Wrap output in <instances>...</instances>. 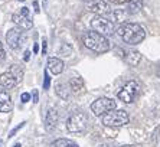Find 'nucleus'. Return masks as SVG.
Masks as SVG:
<instances>
[{
    "instance_id": "obj_23",
    "label": "nucleus",
    "mask_w": 160,
    "mask_h": 147,
    "mask_svg": "<svg viewBox=\"0 0 160 147\" xmlns=\"http://www.w3.org/2000/svg\"><path fill=\"white\" fill-rule=\"evenodd\" d=\"M25 124H26V123H20V124H19V125H18V127H15V129L12 130V131H10V133H9V139H12V137L15 136L16 133H18V131H19V130L22 129V127H23V125H25Z\"/></svg>"
},
{
    "instance_id": "obj_10",
    "label": "nucleus",
    "mask_w": 160,
    "mask_h": 147,
    "mask_svg": "<svg viewBox=\"0 0 160 147\" xmlns=\"http://www.w3.org/2000/svg\"><path fill=\"white\" fill-rule=\"evenodd\" d=\"M6 42L12 49H18L22 42V32L19 28H13L6 33Z\"/></svg>"
},
{
    "instance_id": "obj_26",
    "label": "nucleus",
    "mask_w": 160,
    "mask_h": 147,
    "mask_svg": "<svg viewBox=\"0 0 160 147\" xmlns=\"http://www.w3.org/2000/svg\"><path fill=\"white\" fill-rule=\"evenodd\" d=\"M110 2L116 4H124V3H130L131 0H110Z\"/></svg>"
},
{
    "instance_id": "obj_32",
    "label": "nucleus",
    "mask_w": 160,
    "mask_h": 147,
    "mask_svg": "<svg viewBox=\"0 0 160 147\" xmlns=\"http://www.w3.org/2000/svg\"><path fill=\"white\" fill-rule=\"evenodd\" d=\"M121 147H137V146H133V144H131V146H121Z\"/></svg>"
},
{
    "instance_id": "obj_15",
    "label": "nucleus",
    "mask_w": 160,
    "mask_h": 147,
    "mask_svg": "<svg viewBox=\"0 0 160 147\" xmlns=\"http://www.w3.org/2000/svg\"><path fill=\"white\" fill-rule=\"evenodd\" d=\"M124 59H126V62L130 66H137L140 63V61H142V53L138 51H136V49H131V51H128L126 53Z\"/></svg>"
},
{
    "instance_id": "obj_33",
    "label": "nucleus",
    "mask_w": 160,
    "mask_h": 147,
    "mask_svg": "<svg viewBox=\"0 0 160 147\" xmlns=\"http://www.w3.org/2000/svg\"><path fill=\"white\" fill-rule=\"evenodd\" d=\"M13 147H20V144L18 143V144H15V146H13Z\"/></svg>"
},
{
    "instance_id": "obj_19",
    "label": "nucleus",
    "mask_w": 160,
    "mask_h": 147,
    "mask_svg": "<svg viewBox=\"0 0 160 147\" xmlns=\"http://www.w3.org/2000/svg\"><path fill=\"white\" fill-rule=\"evenodd\" d=\"M143 8V2L142 0H131L130 3H128V13H137L140 9Z\"/></svg>"
},
{
    "instance_id": "obj_1",
    "label": "nucleus",
    "mask_w": 160,
    "mask_h": 147,
    "mask_svg": "<svg viewBox=\"0 0 160 147\" xmlns=\"http://www.w3.org/2000/svg\"><path fill=\"white\" fill-rule=\"evenodd\" d=\"M118 35L128 45H138L144 41L146 30L138 23H123L118 28Z\"/></svg>"
},
{
    "instance_id": "obj_27",
    "label": "nucleus",
    "mask_w": 160,
    "mask_h": 147,
    "mask_svg": "<svg viewBox=\"0 0 160 147\" xmlns=\"http://www.w3.org/2000/svg\"><path fill=\"white\" fill-rule=\"evenodd\" d=\"M32 97H33V103H38V101H39V94H38V89H35V91L32 92Z\"/></svg>"
},
{
    "instance_id": "obj_18",
    "label": "nucleus",
    "mask_w": 160,
    "mask_h": 147,
    "mask_svg": "<svg viewBox=\"0 0 160 147\" xmlns=\"http://www.w3.org/2000/svg\"><path fill=\"white\" fill-rule=\"evenodd\" d=\"M51 147H79V146L69 139H58L51 144Z\"/></svg>"
},
{
    "instance_id": "obj_29",
    "label": "nucleus",
    "mask_w": 160,
    "mask_h": 147,
    "mask_svg": "<svg viewBox=\"0 0 160 147\" xmlns=\"http://www.w3.org/2000/svg\"><path fill=\"white\" fill-rule=\"evenodd\" d=\"M42 43H43V49H42V53H46V39H43V41H42Z\"/></svg>"
},
{
    "instance_id": "obj_8",
    "label": "nucleus",
    "mask_w": 160,
    "mask_h": 147,
    "mask_svg": "<svg viewBox=\"0 0 160 147\" xmlns=\"http://www.w3.org/2000/svg\"><path fill=\"white\" fill-rule=\"evenodd\" d=\"M12 20H13L20 29H25V30L32 29V26H33V22H32V18H30V13H29V9L28 8H22L20 13H15V15L12 16Z\"/></svg>"
},
{
    "instance_id": "obj_34",
    "label": "nucleus",
    "mask_w": 160,
    "mask_h": 147,
    "mask_svg": "<svg viewBox=\"0 0 160 147\" xmlns=\"http://www.w3.org/2000/svg\"><path fill=\"white\" fill-rule=\"evenodd\" d=\"M19 2H25V0H19Z\"/></svg>"
},
{
    "instance_id": "obj_22",
    "label": "nucleus",
    "mask_w": 160,
    "mask_h": 147,
    "mask_svg": "<svg viewBox=\"0 0 160 147\" xmlns=\"http://www.w3.org/2000/svg\"><path fill=\"white\" fill-rule=\"evenodd\" d=\"M49 85H51V78L48 75V71H45V81H43V88L49 89Z\"/></svg>"
},
{
    "instance_id": "obj_9",
    "label": "nucleus",
    "mask_w": 160,
    "mask_h": 147,
    "mask_svg": "<svg viewBox=\"0 0 160 147\" xmlns=\"http://www.w3.org/2000/svg\"><path fill=\"white\" fill-rule=\"evenodd\" d=\"M87 9L95 15L107 16V18L111 13V9L104 0H87Z\"/></svg>"
},
{
    "instance_id": "obj_3",
    "label": "nucleus",
    "mask_w": 160,
    "mask_h": 147,
    "mask_svg": "<svg viewBox=\"0 0 160 147\" xmlns=\"http://www.w3.org/2000/svg\"><path fill=\"white\" fill-rule=\"evenodd\" d=\"M130 121V115L126 110H111L102 115V124L105 127H121Z\"/></svg>"
},
{
    "instance_id": "obj_7",
    "label": "nucleus",
    "mask_w": 160,
    "mask_h": 147,
    "mask_svg": "<svg viewBox=\"0 0 160 147\" xmlns=\"http://www.w3.org/2000/svg\"><path fill=\"white\" fill-rule=\"evenodd\" d=\"M137 94H138V84L136 81H130L120 89L117 97H118L120 101H123L126 104H131L136 99Z\"/></svg>"
},
{
    "instance_id": "obj_25",
    "label": "nucleus",
    "mask_w": 160,
    "mask_h": 147,
    "mask_svg": "<svg viewBox=\"0 0 160 147\" xmlns=\"http://www.w3.org/2000/svg\"><path fill=\"white\" fill-rule=\"evenodd\" d=\"M20 99H22V103H28L30 99V94L29 92H23L22 95H20Z\"/></svg>"
},
{
    "instance_id": "obj_30",
    "label": "nucleus",
    "mask_w": 160,
    "mask_h": 147,
    "mask_svg": "<svg viewBox=\"0 0 160 147\" xmlns=\"http://www.w3.org/2000/svg\"><path fill=\"white\" fill-rule=\"evenodd\" d=\"M33 52H35V53H38V52H39V46H38V43L33 45Z\"/></svg>"
},
{
    "instance_id": "obj_17",
    "label": "nucleus",
    "mask_w": 160,
    "mask_h": 147,
    "mask_svg": "<svg viewBox=\"0 0 160 147\" xmlns=\"http://www.w3.org/2000/svg\"><path fill=\"white\" fill-rule=\"evenodd\" d=\"M55 92H56V95L61 97L62 99H68V97L71 94V88H68L67 85L62 84V82H58L55 85Z\"/></svg>"
},
{
    "instance_id": "obj_12",
    "label": "nucleus",
    "mask_w": 160,
    "mask_h": 147,
    "mask_svg": "<svg viewBox=\"0 0 160 147\" xmlns=\"http://www.w3.org/2000/svg\"><path fill=\"white\" fill-rule=\"evenodd\" d=\"M13 110V103L6 89H0V113H10Z\"/></svg>"
},
{
    "instance_id": "obj_4",
    "label": "nucleus",
    "mask_w": 160,
    "mask_h": 147,
    "mask_svg": "<svg viewBox=\"0 0 160 147\" xmlns=\"http://www.w3.org/2000/svg\"><path fill=\"white\" fill-rule=\"evenodd\" d=\"M88 127V117L82 111H74L67 120V129L69 133H84Z\"/></svg>"
},
{
    "instance_id": "obj_13",
    "label": "nucleus",
    "mask_w": 160,
    "mask_h": 147,
    "mask_svg": "<svg viewBox=\"0 0 160 147\" xmlns=\"http://www.w3.org/2000/svg\"><path fill=\"white\" fill-rule=\"evenodd\" d=\"M16 84H18V81H16L15 75H13L10 71H9V72H3L0 75V85H2L3 88L10 89V88H13Z\"/></svg>"
},
{
    "instance_id": "obj_35",
    "label": "nucleus",
    "mask_w": 160,
    "mask_h": 147,
    "mask_svg": "<svg viewBox=\"0 0 160 147\" xmlns=\"http://www.w3.org/2000/svg\"><path fill=\"white\" fill-rule=\"evenodd\" d=\"M84 2H87V0H84Z\"/></svg>"
},
{
    "instance_id": "obj_21",
    "label": "nucleus",
    "mask_w": 160,
    "mask_h": 147,
    "mask_svg": "<svg viewBox=\"0 0 160 147\" xmlns=\"http://www.w3.org/2000/svg\"><path fill=\"white\" fill-rule=\"evenodd\" d=\"M124 12L121 10H116V12H112V13H110L108 15V19L111 20V22H123L124 20Z\"/></svg>"
},
{
    "instance_id": "obj_28",
    "label": "nucleus",
    "mask_w": 160,
    "mask_h": 147,
    "mask_svg": "<svg viewBox=\"0 0 160 147\" xmlns=\"http://www.w3.org/2000/svg\"><path fill=\"white\" fill-rule=\"evenodd\" d=\"M29 59H30V52H29V51H26L25 53H23V61H25V62H28Z\"/></svg>"
},
{
    "instance_id": "obj_6",
    "label": "nucleus",
    "mask_w": 160,
    "mask_h": 147,
    "mask_svg": "<svg viewBox=\"0 0 160 147\" xmlns=\"http://www.w3.org/2000/svg\"><path fill=\"white\" fill-rule=\"evenodd\" d=\"M116 108H117V103L112 98H108V97H101V98L95 99L91 104V111L98 117H102L104 114H107L108 111L116 110Z\"/></svg>"
},
{
    "instance_id": "obj_5",
    "label": "nucleus",
    "mask_w": 160,
    "mask_h": 147,
    "mask_svg": "<svg viewBox=\"0 0 160 147\" xmlns=\"http://www.w3.org/2000/svg\"><path fill=\"white\" fill-rule=\"evenodd\" d=\"M91 26L95 32L104 35V36H111L116 32V28H114V23L107 18V16H100L97 15L95 18L91 19Z\"/></svg>"
},
{
    "instance_id": "obj_24",
    "label": "nucleus",
    "mask_w": 160,
    "mask_h": 147,
    "mask_svg": "<svg viewBox=\"0 0 160 147\" xmlns=\"http://www.w3.org/2000/svg\"><path fill=\"white\" fill-rule=\"evenodd\" d=\"M4 59H6V52H4L3 45H2V42H0V63L4 62Z\"/></svg>"
},
{
    "instance_id": "obj_14",
    "label": "nucleus",
    "mask_w": 160,
    "mask_h": 147,
    "mask_svg": "<svg viewBox=\"0 0 160 147\" xmlns=\"http://www.w3.org/2000/svg\"><path fill=\"white\" fill-rule=\"evenodd\" d=\"M65 65H63V61H61L59 58H49L48 59V69L53 74V75H59L63 71Z\"/></svg>"
},
{
    "instance_id": "obj_16",
    "label": "nucleus",
    "mask_w": 160,
    "mask_h": 147,
    "mask_svg": "<svg viewBox=\"0 0 160 147\" xmlns=\"http://www.w3.org/2000/svg\"><path fill=\"white\" fill-rule=\"evenodd\" d=\"M69 88H71V92H74V94H81V92L84 91V88H85L82 78H79V77L71 78V81H69Z\"/></svg>"
},
{
    "instance_id": "obj_36",
    "label": "nucleus",
    "mask_w": 160,
    "mask_h": 147,
    "mask_svg": "<svg viewBox=\"0 0 160 147\" xmlns=\"http://www.w3.org/2000/svg\"><path fill=\"white\" fill-rule=\"evenodd\" d=\"M0 143H2V141H0Z\"/></svg>"
},
{
    "instance_id": "obj_31",
    "label": "nucleus",
    "mask_w": 160,
    "mask_h": 147,
    "mask_svg": "<svg viewBox=\"0 0 160 147\" xmlns=\"http://www.w3.org/2000/svg\"><path fill=\"white\" fill-rule=\"evenodd\" d=\"M98 147H110V146H108V144H100Z\"/></svg>"
},
{
    "instance_id": "obj_2",
    "label": "nucleus",
    "mask_w": 160,
    "mask_h": 147,
    "mask_svg": "<svg viewBox=\"0 0 160 147\" xmlns=\"http://www.w3.org/2000/svg\"><path fill=\"white\" fill-rule=\"evenodd\" d=\"M82 43H84L85 48L97 52V53H105V52H108L111 49V43L107 39V36L95 32V30H89V32L84 33Z\"/></svg>"
},
{
    "instance_id": "obj_20",
    "label": "nucleus",
    "mask_w": 160,
    "mask_h": 147,
    "mask_svg": "<svg viewBox=\"0 0 160 147\" xmlns=\"http://www.w3.org/2000/svg\"><path fill=\"white\" fill-rule=\"evenodd\" d=\"M10 72L15 75V78H16V81H18V82L22 81V78H23V69H22V66H20V65H12Z\"/></svg>"
},
{
    "instance_id": "obj_11",
    "label": "nucleus",
    "mask_w": 160,
    "mask_h": 147,
    "mask_svg": "<svg viewBox=\"0 0 160 147\" xmlns=\"http://www.w3.org/2000/svg\"><path fill=\"white\" fill-rule=\"evenodd\" d=\"M58 121H59V114L55 108H51L48 110L46 115H45V129L48 131H53L58 125Z\"/></svg>"
}]
</instances>
